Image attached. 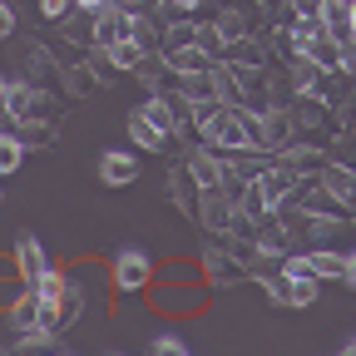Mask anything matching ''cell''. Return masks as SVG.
<instances>
[{
  "instance_id": "1",
  "label": "cell",
  "mask_w": 356,
  "mask_h": 356,
  "mask_svg": "<svg viewBox=\"0 0 356 356\" xmlns=\"http://www.w3.org/2000/svg\"><path fill=\"white\" fill-rule=\"evenodd\" d=\"M0 114L15 124H30V119H60V99H50L44 89H35L30 79H6V95H0Z\"/></svg>"
},
{
  "instance_id": "2",
  "label": "cell",
  "mask_w": 356,
  "mask_h": 356,
  "mask_svg": "<svg viewBox=\"0 0 356 356\" xmlns=\"http://www.w3.org/2000/svg\"><path fill=\"white\" fill-rule=\"evenodd\" d=\"M154 282V257L144 248H119L109 257V287L114 292H144Z\"/></svg>"
},
{
  "instance_id": "3",
  "label": "cell",
  "mask_w": 356,
  "mask_h": 356,
  "mask_svg": "<svg viewBox=\"0 0 356 356\" xmlns=\"http://www.w3.org/2000/svg\"><path fill=\"white\" fill-rule=\"evenodd\" d=\"M252 188L262 193V203H267V208L277 213V208H287V203H292V193L302 188V173H292V168H282V163H267V168L252 178Z\"/></svg>"
},
{
  "instance_id": "4",
  "label": "cell",
  "mask_w": 356,
  "mask_h": 356,
  "mask_svg": "<svg viewBox=\"0 0 356 356\" xmlns=\"http://www.w3.org/2000/svg\"><path fill=\"white\" fill-rule=\"evenodd\" d=\"M198 273L213 282V287H233V282H248V262H238V252H228V248H203V257H198Z\"/></svg>"
},
{
  "instance_id": "5",
  "label": "cell",
  "mask_w": 356,
  "mask_h": 356,
  "mask_svg": "<svg viewBox=\"0 0 356 356\" xmlns=\"http://www.w3.org/2000/svg\"><path fill=\"white\" fill-rule=\"evenodd\" d=\"M213 25H218V35H222V50H228V44L252 40V35L262 30V10H257V6H222V10L213 15Z\"/></svg>"
},
{
  "instance_id": "6",
  "label": "cell",
  "mask_w": 356,
  "mask_h": 356,
  "mask_svg": "<svg viewBox=\"0 0 356 356\" xmlns=\"http://www.w3.org/2000/svg\"><path fill=\"white\" fill-rule=\"evenodd\" d=\"M178 163H184V173L193 178V188H198V193L222 188V154H213V149H203V144H188Z\"/></svg>"
},
{
  "instance_id": "7",
  "label": "cell",
  "mask_w": 356,
  "mask_h": 356,
  "mask_svg": "<svg viewBox=\"0 0 356 356\" xmlns=\"http://www.w3.org/2000/svg\"><path fill=\"white\" fill-rule=\"evenodd\" d=\"M233 213H238V203L222 193V188H208V193H198V208H193V222H203V228L213 233V238H222L233 228Z\"/></svg>"
},
{
  "instance_id": "8",
  "label": "cell",
  "mask_w": 356,
  "mask_h": 356,
  "mask_svg": "<svg viewBox=\"0 0 356 356\" xmlns=\"http://www.w3.org/2000/svg\"><path fill=\"white\" fill-rule=\"evenodd\" d=\"M292 139H297V129H292V114H287L282 104H267V109H257V144H262L267 154L287 149Z\"/></svg>"
},
{
  "instance_id": "9",
  "label": "cell",
  "mask_w": 356,
  "mask_h": 356,
  "mask_svg": "<svg viewBox=\"0 0 356 356\" xmlns=\"http://www.w3.org/2000/svg\"><path fill=\"white\" fill-rule=\"evenodd\" d=\"M134 114H139L144 124H154V129L163 134L168 144H178V139H188V129L178 124V119H173V104H168V95H163V89H159V95H144V104L134 109Z\"/></svg>"
},
{
  "instance_id": "10",
  "label": "cell",
  "mask_w": 356,
  "mask_h": 356,
  "mask_svg": "<svg viewBox=\"0 0 356 356\" xmlns=\"http://www.w3.org/2000/svg\"><path fill=\"white\" fill-rule=\"evenodd\" d=\"M139 154L134 149H104L99 154V184L104 188H124V184H134V178H139Z\"/></svg>"
},
{
  "instance_id": "11",
  "label": "cell",
  "mask_w": 356,
  "mask_h": 356,
  "mask_svg": "<svg viewBox=\"0 0 356 356\" xmlns=\"http://www.w3.org/2000/svg\"><path fill=\"white\" fill-rule=\"evenodd\" d=\"M307 262H312V273H317V277H337L341 287H356V257H351V252H337V248H312V252H307Z\"/></svg>"
},
{
  "instance_id": "12",
  "label": "cell",
  "mask_w": 356,
  "mask_h": 356,
  "mask_svg": "<svg viewBox=\"0 0 356 356\" xmlns=\"http://www.w3.org/2000/svg\"><path fill=\"white\" fill-rule=\"evenodd\" d=\"M322 159H327V149H322V144H312V139H292L287 149L273 154V163H282V168H292V173H302V178H317Z\"/></svg>"
},
{
  "instance_id": "13",
  "label": "cell",
  "mask_w": 356,
  "mask_h": 356,
  "mask_svg": "<svg viewBox=\"0 0 356 356\" xmlns=\"http://www.w3.org/2000/svg\"><path fill=\"white\" fill-rule=\"evenodd\" d=\"M44 267H50V252H44V243L35 233H15V277L30 287Z\"/></svg>"
},
{
  "instance_id": "14",
  "label": "cell",
  "mask_w": 356,
  "mask_h": 356,
  "mask_svg": "<svg viewBox=\"0 0 356 356\" xmlns=\"http://www.w3.org/2000/svg\"><path fill=\"white\" fill-rule=\"evenodd\" d=\"M60 70H65V65L55 60L50 44H30V50H25V79H30L35 89H44V95L60 84Z\"/></svg>"
},
{
  "instance_id": "15",
  "label": "cell",
  "mask_w": 356,
  "mask_h": 356,
  "mask_svg": "<svg viewBox=\"0 0 356 356\" xmlns=\"http://www.w3.org/2000/svg\"><path fill=\"white\" fill-rule=\"evenodd\" d=\"M114 40H129V10L124 6H104L99 15H89V44L104 50Z\"/></svg>"
},
{
  "instance_id": "16",
  "label": "cell",
  "mask_w": 356,
  "mask_h": 356,
  "mask_svg": "<svg viewBox=\"0 0 356 356\" xmlns=\"http://www.w3.org/2000/svg\"><path fill=\"white\" fill-rule=\"evenodd\" d=\"M317 184L337 198V203H346V208H356V173L346 168V159H322V168H317Z\"/></svg>"
},
{
  "instance_id": "17",
  "label": "cell",
  "mask_w": 356,
  "mask_h": 356,
  "mask_svg": "<svg viewBox=\"0 0 356 356\" xmlns=\"http://www.w3.org/2000/svg\"><path fill=\"white\" fill-rule=\"evenodd\" d=\"M163 60V70L173 74V79H188V74H208L218 60L208 55V50H198V44H184V50H168V55H159Z\"/></svg>"
},
{
  "instance_id": "18",
  "label": "cell",
  "mask_w": 356,
  "mask_h": 356,
  "mask_svg": "<svg viewBox=\"0 0 356 356\" xmlns=\"http://www.w3.org/2000/svg\"><path fill=\"white\" fill-rule=\"evenodd\" d=\"M124 124H129V144H134V154H163V149H173L163 134H159L154 124H144L134 109H129V119H124Z\"/></svg>"
},
{
  "instance_id": "19",
  "label": "cell",
  "mask_w": 356,
  "mask_h": 356,
  "mask_svg": "<svg viewBox=\"0 0 356 356\" xmlns=\"http://www.w3.org/2000/svg\"><path fill=\"white\" fill-rule=\"evenodd\" d=\"M322 302V277H282V307H312Z\"/></svg>"
},
{
  "instance_id": "20",
  "label": "cell",
  "mask_w": 356,
  "mask_h": 356,
  "mask_svg": "<svg viewBox=\"0 0 356 356\" xmlns=\"http://www.w3.org/2000/svg\"><path fill=\"white\" fill-rule=\"evenodd\" d=\"M60 337L44 332V327H30V332H15V351L10 356H55Z\"/></svg>"
},
{
  "instance_id": "21",
  "label": "cell",
  "mask_w": 356,
  "mask_h": 356,
  "mask_svg": "<svg viewBox=\"0 0 356 356\" xmlns=\"http://www.w3.org/2000/svg\"><path fill=\"white\" fill-rule=\"evenodd\" d=\"M168 193H173L178 213L193 218V208H198V188H193V178L184 173V163H173V168H168Z\"/></svg>"
},
{
  "instance_id": "22",
  "label": "cell",
  "mask_w": 356,
  "mask_h": 356,
  "mask_svg": "<svg viewBox=\"0 0 356 356\" xmlns=\"http://www.w3.org/2000/svg\"><path fill=\"white\" fill-rule=\"evenodd\" d=\"M104 60H109L119 74H134V70L144 65V50H139L134 40H114V44H104Z\"/></svg>"
},
{
  "instance_id": "23",
  "label": "cell",
  "mask_w": 356,
  "mask_h": 356,
  "mask_svg": "<svg viewBox=\"0 0 356 356\" xmlns=\"http://www.w3.org/2000/svg\"><path fill=\"white\" fill-rule=\"evenodd\" d=\"M6 322H10V332H30V327H40V322H35V292H30V287H20V297L6 307Z\"/></svg>"
},
{
  "instance_id": "24",
  "label": "cell",
  "mask_w": 356,
  "mask_h": 356,
  "mask_svg": "<svg viewBox=\"0 0 356 356\" xmlns=\"http://www.w3.org/2000/svg\"><path fill=\"white\" fill-rule=\"evenodd\" d=\"M20 163H25V144L15 139L10 129H0V178H10V173H20Z\"/></svg>"
},
{
  "instance_id": "25",
  "label": "cell",
  "mask_w": 356,
  "mask_h": 356,
  "mask_svg": "<svg viewBox=\"0 0 356 356\" xmlns=\"http://www.w3.org/2000/svg\"><path fill=\"white\" fill-rule=\"evenodd\" d=\"M159 312H193L198 307V287L193 292H184V287H168V282H159Z\"/></svg>"
},
{
  "instance_id": "26",
  "label": "cell",
  "mask_w": 356,
  "mask_h": 356,
  "mask_svg": "<svg viewBox=\"0 0 356 356\" xmlns=\"http://www.w3.org/2000/svg\"><path fill=\"white\" fill-rule=\"evenodd\" d=\"M149 10H154L159 20H173V15H198L203 0H149Z\"/></svg>"
},
{
  "instance_id": "27",
  "label": "cell",
  "mask_w": 356,
  "mask_h": 356,
  "mask_svg": "<svg viewBox=\"0 0 356 356\" xmlns=\"http://www.w3.org/2000/svg\"><path fill=\"white\" fill-rule=\"evenodd\" d=\"M35 10H40V20H55V25H65V20L74 15V0H35Z\"/></svg>"
},
{
  "instance_id": "28",
  "label": "cell",
  "mask_w": 356,
  "mask_h": 356,
  "mask_svg": "<svg viewBox=\"0 0 356 356\" xmlns=\"http://www.w3.org/2000/svg\"><path fill=\"white\" fill-rule=\"evenodd\" d=\"M149 356H193V351L184 346V337L163 332V337H154V341H149Z\"/></svg>"
},
{
  "instance_id": "29",
  "label": "cell",
  "mask_w": 356,
  "mask_h": 356,
  "mask_svg": "<svg viewBox=\"0 0 356 356\" xmlns=\"http://www.w3.org/2000/svg\"><path fill=\"white\" fill-rule=\"evenodd\" d=\"M15 25H20V20H15V6H10V0H0V44L15 35Z\"/></svg>"
},
{
  "instance_id": "30",
  "label": "cell",
  "mask_w": 356,
  "mask_h": 356,
  "mask_svg": "<svg viewBox=\"0 0 356 356\" xmlns=\"http://www.w3.org/2000/svg\"><path fill=\"white\" fill-rule=\"evenodd\" d=\"M337 356H356V341H346V346H341V351H337Z\"/></svg>"
},
{
  "instance_id": "31",
  "label": "cell",
  "mask_w": 356,
  "mask_h": 356,
  "mask_svg": "<svg viewBox=\"0 0 356 356\" xmlns=\"http://www.w3.org/2000/svg\"><path fill=\"white\" fill-rule=\"evenodd\" d=\"M248 6H257V10H267V6H273V0H248Z\"/></svg>"
},
{
  "instance_id": "32",
  "label": "cell",
  "mask_w": 356,
  "mask_h": 356,
  "mask_svg": "<svg viewBox=\"0 0 356 356\" xmlns=\"http://www.w3.org/2000/svg\"><path fill=\"white\" fill-rule=\"evenodd\" d=\"M6 79H10V74H6V70H0V95H6Z\"/></svg>"
},
{
  "instance_id": "33",
  "label": "cell",
  "mask_w": 356,
  "mask_h": 356,
  "mask_svg": "<svg viewBox=\"0 0 356 356\" xmlns=\"http://www.w3.org/2000/svg\"><path fill=\"white\" fill-rule=\"evenodd\" d=\"M104 356H129V351H104Z\"/></svg>"
},
{
  "instance_id": "34",
  "label": "cell",
  "mask_w": 356,
  "mask_h": 356,
  "mask_svg": "<svg viewBox=\"0 0 356 356\" xmlns=\"http://www.w3.org/2000/svg\"><path fill=\"white\" fill-rule=\"evenodd\" d=\"M55 356H74V351H55Z\"/></svg>"
},
{
  "instance_id": "35",
  "label": "cell",
  "mask_w": 356,
  "mask_h": 356,
  "mask_svg": "<svg viewBox=\"0 0 356 356\" xmlns=\"http://www.w3.org/2000/svg\"><path fill=\"white\" fill-rule=\"evenodd\" d=\"M0 203H6V193H0Z\"/></svg>"
},
{
  "instance_id": "36",
  "label": "cell",
  "mask_w": 356,
  "mask_h": 356,
  "mask_svg": "<svg viewBox=\"0 0 356 356\" xmlns=\"http://www.w3.org/2000/svg\"><path fill=\"white\" fill-rule=\"evenodd\" d=\"M0 356H10V351H0Z\"/></svg>"
}]
</instances>
